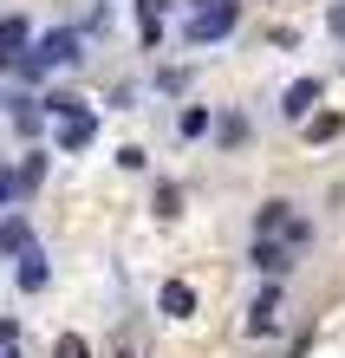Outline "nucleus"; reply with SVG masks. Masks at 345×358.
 <instances>
[{"instance_id":"f257e3e1","label":"nucleus","mask_w":345,"mask_h":358,"mask_svg":"<svg viewBox=\"0 0 345 358\" xmlns=\"http://www.w3.org/2000/svg\"><path fill=\"white\" fill-rule=\"evenodd\" d=\"M261 235H280V241L300 248V241H307V222L293 215V202H267V208H261Z\"/></svg>"},{"instance_id":"f03ea898","label":"nucleus","mask_w":345,"mask_h":358,"mask_svg":"<svg viewBox=\"0 0 345 358\" xmlns=\"http://www.w3.org/2000/svg\"><path fill=\"white\" fill-rule=\"evenodd\" d=\"M228 27H234V7L222 0V7H215V13H196V27H189V39H196V46H202V39H222Z\"/></svg>"},{"instance_id":"7ed1b4c3","label":"nucleus","mask_w":345,"mask_h":358,"mask_svg":"<svg viewBox=\"0 0 345 358\" xmlns=\"http://www.w3.org/2000/svg\"><path fill=\"white\" fill-rule=\"evenodd\" d=\"M248 332H254V339H261V332H280V300H274V293H261V300L248 306Z\"/></svg>"},{"instance_id":"20e7f679","label":"nucleus","mask_w":345,"mask_h":358,"mask_svg":"<svg viewBox=\"0 0 345 358\" xmlns=\"http://www.w3.org/2000/svg\"><path fill=\"white\" fill-rule=\"evenodd\" d=\"M163 306H169V320H189V313H196V293H189L183 280H169L163 287Z\"/></svg>"},{"instance_id":"39448f33","label":"nucleus","mask_w":345,"mask_h":358,"mask_svg":"<svg viewBox=\"0 0 345 358\" xmlns=\"http://www.w3.org/2000/svg\"><path fill=\"white\" fill-rule=\"evenodd\" d=\"M307 104H319V85H293L287 92V117H307Z\"/></svg>"},{"instance_id":"423d86ee","label":"nucleus","mask_w":345,"mask_h":358,"mask_svg":"<svg viewBox=\"0 0 345 358\" xmlns=\"http://www.w3.org/2000/svg\"><path fill=\"white\" fill-rule=\"evenodd\" d=\"M20 46H27V20H7V59H20Z\"/></svg>"},{"instance_id":"0eeeda50","label":"nucleus","mask_w":345,"mask_h":358,"mask_svg":"<svg viewBox=\"0 0 345 358\" xmlns=\"http://www.w3.org/2000/svg\"><path fill=\"white\" fill-rule=\"evenodd\" d=\"M59 358H92V352H85V339H78V332H66V339H59Z\"/></svg>"},{"instance_id":"6e6552de","label":"nucleus","mask_w":345,"mask_h":358,"mask_svg":"<svg viewBox=\"0 0 345 358\" xmlns=\"http://www.w3.org/2000/svg\"><path fill=\"white\" fill-rule=\"evenodd\" d=\"M332 33H339V46H345V7H332Z\"/></svg>"}]
</instances>
